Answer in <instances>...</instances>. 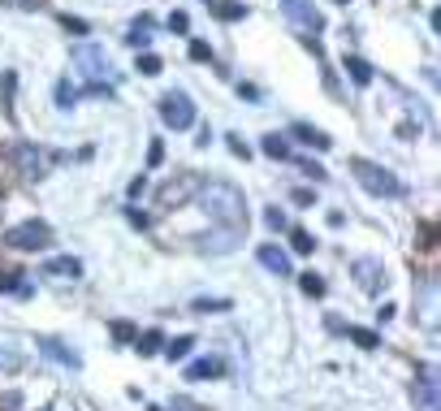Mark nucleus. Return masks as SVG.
<instances>
[{
  "mask_svg": "<svg viewBox=\"0 0 441 411\" xmlns=\"http://www.w3.org/2000/svg\"><path fill=\"white\" fill-rule=\"evenodd\" d=\"M143 191H147V177L139 173V177H135V182H130V195H143Z\"/></svg>",
  "mask_w": 441,
  "mask_h": 411,
  "instance_id": "42",
  "label": "nucleus"
},
{
  "mask_svg": "<svg viewBox=\"0 0 441 411\" xmlns=\"http://www.w3.org/2000/svg\"><path fill=\"white\" fill-rule=\"evenodd\" d=\"M74 100H78V87H69V83L61 79V83H57V105H61V109H69Z\"/></svg>",
  "mask_w": 441,
  "mask_h": 411,
  "instance_id": "29",
  "label": "nucleus"
},
{
  "mask_svg": "<svg viewBox=\"0 0 441 411\" xmlns=\"http://www.w3.org/2000/svg\"><path fill=\"white\" fill-rule=\"evenodd\" d=\"M22 368V359L13 355V351H5V346H0V372H18Z\"/></svg>",
  "mask_w": 441,
  "mask_h": 411,
  "instance_id": "31",
  "label": "nucleus"
},
{
  "mask_svg": "<svg viewBox=\"0 0 441 411\" xmlns=\"http://www.w3.org/2000/svg\"><path fill=\"white\" fill-rule=\"evenodd\" d=\"M13 83H18L13 69L0 74V109H5V117H13Z\"/></svg>",
  "mask_w": 441,
  "mask_h": 411,
  "instance_id": "20",
  "label": "nucleus"
},
{
  "mask_svg": "<svg viewBox=\"0 0 441 411\" xmlns=\"http://www.w3.org/2000/svg\"><path fill=\"white\" fill-rule=\"evenodd\" d=\"M5 151H9V161H13L26 177H43V173H48V161H57V156H48V151L31 147V143H9Z\"/></svg>",
  "mask_w": 441,
  "mask_h": 411,
  "instance_id": "7",
  "label": "nucleus"
},
{
  "mask_svg": "<svg viewBox=\"0 0 441 411\" xmlns=\"http://www.w3.org/2000/svg\"><path fill=\"white\" fill-rule=\"evenodd\" d=\"M229 307H233L229 299H195V303H191V312L208 316V312H229Z\"/></svg>",
  "mask_w": 441,
  "mask_h": 411,
  "instance_id": "23",
  "label": "nucleus"
},
{
  "mask_svg": "<svg viewBox=\"0 0 441 411\" xmlns=\"http://www.w3.org/2000/svg\"><path fill=\"white\" fill-rule=\"evenodd\" d=\"M195 195H199V208L208 213V221H212L217 229H238V234H247V199H243L238 187L208 182Z\"/></svg>",
  "mask_w": 441,
  "mask_h": 411,
  "instance_id": "1",
  "label": "nucleus"
},
{
  "mask_svg": "<svg viewBox=\"0 0 441 411\" xmlns=\"http://www.w3.org/2000/svg\"><path fill=\"white\" fill-rule=\"evenodd\" d=\"M264 156H273V161H290V143H285L281 135H264Z\"/></svg>",
  "mask_w": 441,
  "mask_h": 411,
  "instance_id": "21",
  "label": "nucleus"
},
{
  "mask_svg": "<svg viewBox=\"0 0 441 411\" xmlns=\"http://www.w3.org/2000/svg\"><path fill=\"white\" fill-rule=\"evenodd\" d=\"M346 333H351V342L363 346V351H376L381 346V333H372V329H346Z\"/></svg>",
  "mask_w": 441,
  "mask_h": 411,
  "instance_id": "24",
  "label": "nucleus"
},
{
  "mask_svg": "<svg viewBox=\"0 0 441 411\" xmlns=\"http://www.w3.org/2000/svg\"><path fill=\"white\" fill-rule=\"evenodd\" d=\"M191 346H195V338H173V342L165 346V355H169V359H186Z\"/></svg>",
  "mask_w": 441,
  "mask_h": 411,
  "instance_id": "27",
  "label": "nucleus"
},
{
  "mask_svg": "<svg viewBox=\"0 0 441 411\" xmlns=\"http://www.w3.org/2000/svg\"><path fill=\"white\" fill-rule=\"evenodd\" d=\"M225 372V359H195L186 368V381H208V377H221Z\"/></svg>",
  "mask_w": 441,
  "mask_h": 411,
  "instance_id": "17",
  "label": "nucleus"
},
{
  "mask_svg": "<svg viewBox=\"0 0 441 411\" xmlns=\"http://www.w3.org/2000/svg\"><path fill=\"white\" fill-rule=\"evenodd\" d=\"M113 338L117 342H135V325H130V321H113Z\"/></svg>",
  "mask_w": 441,
  "mask_h": 411,
  "instance_id": "30",
  "label": "nucleus"
},
{
  "mask_svg": "<svg viewBox=\"0 0 441 411\" xmlns=\"http://www.w3.org/2000/svg\"><path fill=\"white\" fill-rule=\"evenodd\" d=\"M290 135H294L299 143H307V147H316V151H329V147H333V139H329L325 130H316V126H307V121H294Z\"/></svg>",
  "mask_w": 441,
  "mask_h": 411,
  "instance_id": "12",
  "label": "nucleus"
},
{
  "mask_svg": "<svg viewBox=\"0 0 441 411\" xmlns=\"http://www.w3.org/2000/svg\"><path fill=\"white\" fill-rule=\"evenodd\" d=\"M61 22H65V31H74V35H87V22H83V18H69V13H65Z\"/></svg>",
  "mask_w": 441,
  "mask_h": 411,
  "instance_id": "36",
  "label": "nucleus"
},
{
  "mask_svg": "<svg viewBox=\"0 0 441 411\" xmlns=\"http://www.w3.org/2000/svg\"><path fill=\"white\" fill-rule=\"evenodd\" d=\"M411 398H415L420 411H441L437 407V372L433 368H420V381L411 385Z\"/></svg>",
  "mask_w": 441,
  "mask_h": 411,
  "instance_id": "10",
  "label": "nucleus"
},
{
  "mask_svg": "<svg viewBox=\"0 0 441 411\" xmlns=\"http://www.w3.org/2000/svg\"><path fill=\"white\" fill-rule=\"evenodd\" d=\"M351 273H355V281H359V290H368V295H381V290L389 286V277H385L381 260H355Z\"/></svg>",
  "mask_w": 441,
  "mask_h": 411,
  "instance_id": "9",
  "label": "nucleus"
},
{
  "mask_svg": "<svg viewBox=\"0 0 441 411\" xmlns=\"http://www.w3.org/2000/svg\"><path fill=\"white\" fill-rule=\"evenodd\" d=\"M161 117H165V126H173V130H191V126H195V105H191V95H186V91H169V95H161Z\"/></svg>",
  "mask_w": 441,
  "mask_h": 411,
  "instance_id": "6",
  "label": "nucleus"
},
{
  "mask_svg": "<svg viewBox=\"0 0 441 411\" xmlns=\"http://www.w3.org/2000/svg\"><path fill=\"white\" fill-rule=\"evenodd\" d=\"M39 351L48 359H57V364H65V368H83V355H78L74 346H65L61 338H39Z\"/></svg>",
  "mask_w": 441,
  "mask_h": 411,
  "instance_id": "11",
  "label": "nucleus"
},
{
  "mask_svg": "<svg viewBox=\"0 0 441 411\" xmlns=\"http://www.w3.org/2000/svg\"><path fill=\"white\" fill-rule=\"evenodd\" d=\"M203 182H199V173H177V177H169L165 187H156V203H161V208H182V203H186L195 191H199Z\"/></svg>",
  "mask_w": 441,
  "mask_h": 411,
  "instance_id": "5",
  "label": "nucleus"
},
{
  "mask_svg": "<svg viewBox=\"0 0 441 411\" xmlns=\"http://www.w3.org/2000/svg\"><path fill=\"white\" fill-rule=\"evenodd\" d=\"M238 238H243L238 229H212V234H203V238H199V247H203V251L225 255V251H233V243H238Z\"/></svg>",
  "mask_w": 441,
  "mask_h": 411,
  "instance_id": "13",
  "label": "nucleus"
},
{
  "mask_svg": "<svg viewBox=\"0 0 441 411\" xmlns=\"http://www.w3.org/2000/svg\"><path fill=\"white\" fill-rule=\"evenodd\" d=\"M259 264H264L269 273H277V277H294L290 273V255H285L281 247H259Z\"/></svg>",
  "mask_w": 441,
  "mask_h": 411,
  "instance_id": "14",
  "label": "nucleus"
},
{
  "mask_svg": "<svg viewBox=\"0 0 441 411\" xmlns=\"http://www.w3.org/2000/svg\"><path fill=\"white\" fill-rule=\"evenodd\" d=\"M281 9L290 13V22L303 31V39H307V43L316 39V31L325 27V18L316 13V5H311V0H281Z\"/></svg>",
  "mask_w": 441,
  "mask_h": 411,
  "instance_id": "8",
  "label": "nucleus"
},
{
  "mask_svg": "<svg viewBox=\"0 0 441 411\" xmlns=\"http://www.w3.org/2000/svg\"><path fill=\"white\" fill-rule=\"evenodd\" d=\"M346 74H351V83H359V87L372 83V65L363 61V57H346Z\"/></svg>",
  "mask_w": 441,
  "mask_h": 411,
  "instance_id": "19",
  "label": "nucleus"
},
{
  "mask_svg": "<svg viewBox=\"0 0 441 411\" xmlns=\"http://www.w3.org/2000/svg\"><path fill=\"white\" fill-rule=\"evenodd\" d=\"M161 69H165V65H161V57H156V53H143V57H139V74H147V79H156Z\"/></svg>",
  "mask_w": 441,
  "mask_h": 411,
  "instance_id": "28",
  "label": "nucleus"
},
{
  "mask_svg": "<svg viewBox=\"0 0 441 411\" xmlns=\"http://www.w3.org/2000/svg\"><path fill=\"white\" fill-rule=\"evenodd\" d=\"M125 217H130V225H139V229H147V217H143L139 208H125Z\"/></svg>",
  "mask_w": 441,
  "mask_h": 411,
  "instance_id": "41",
  "label": "nucleus"
},
{
  "mask_svg": "<svg viewBox=\"0 0 441 411\" xmlns=\"http://www.w3.org/2000/svg\"><path fill=\"white\" fill-rule=\"evenodd\" d=\"M186 27H191V18H186V13H169V31L186 35Z\"/></svg>",
  "mask_w": 441,
  "mask_h": 411,
  "instance_id": "34",
  "label": "nucleus"
},
{
  "mask_svg": "<svg viewBox=\"0 0 441 411\" xmlns=\"http://www.w3.org/2000/svg\"><path fill=\"white\" fill-rule=\"evenodd\" d=\"M5 243L13 251H48L52 247V225L48 221H22L5 234Z\"/></svg>",
  "mask_w": 441,
  "mask_h": 411,
  "instance_id": "4",
  "label": "nucleus"
},
{
  "mask_svg": "<svg viewBox=\"0 0 441 411\" xmlns=\"http://www.w3.org/2000/svg\"><path fill=\"white\" fill-rule=\"evenodd\" d=\"M264 221H269V229H285V213H281V208H269Z\"/></svg>",
  "mask_w": 441,
  "mask_h": 411,
  "instance_id": "35",
  "label": "nucleus"
},
{
  "mask_svg": "<svg viewBox=\"0 0 441 411\" xmlns=\"http://www.w3.org/2000/svg\"><path fill=\"white\" fill-rule=\"evenodd\" d=\"M0 290L5 295H31V286H22L18 277H0Z\"/></svg>",
  "mask_w": 441,
  "mask_h": 411,
  "instance_id": "32",
  "label": "nucleus"
},
{
  "mask_svg": "<svg viewBox=\"0 0 441 411\" xmlns=\"http://www.w3.org/2000/svg\"><path fill=\"white\" fill-rule=\"evenodd\" d=\"M229 151H233V156H243V161L251 156V147H247V143H243L238 135H229Z\"/></svg>",
  "mask_w": 441,
  "mask_h": 411,
  "instance_id": "37",
  "label": "nucleus"
},
{
  "mask_svg": "<svg viewBox=\"0 0 441 411\" xmlns=\"http://www.w3.org/2000/svg\"><path fill=\"white\" fill-rule=\"evenodd\" d=\"M13 5H18V9H43L48 0H13Z\"/></svg>",
  "mask_w": 441,
  "mask_h": 411,
  "instance_id": "43",
  "label": "nucleus"
},
{
  "mask_svg": "<svg viewBox=\"0 0 441 411\" xmlns=\"http://www.w3.org/2000/svg\"><path fill=\"white\" fill-rule=\"evenodd\" d=\"M69 57H74V65H78V69H83V74H87V79H91V83H100V87L117 79V69H113L109 53H104V48H100V43H74V53H69Z\"/></svg>",
  "mask_w": 441,
  "mask_h": 411,
  "instance_id": "2",
  "label": "nucleus"
},
{
  "mask_svg": "<svg viewBox=\"0 0 441 411\" xmlns=\"http://www.w3.org/2000/svg\"><path fill=\"white\" fill-rule=\"evenodd\" d=\"M299 165H303V173L311 177V182H325V177H329V173H325V165H316V161H299Z\"/></svg>",
  "mask_w": 441,
  "mask_h": 411,
  "instance_id": "33",
  "label": "nucleus"
},
{
  "mask_svg": "<svg viewBox=\"0 0 441 411\" xmlns=\"http://www.w3.org/2000/svg\"><path fill=\"white\" fill-rule=\"evenodd\" d=\"M299 290H303L307 299H320V295H325V281H320L316 273H303V277H299Z\"/></svg>",
  "mask_w": 441,
  "mask_h": 411,
  "instance_id": "25",
  "label": "nucleus"
},
{
  "mask_svg": "<svg viewBox=\"0 0 441 411\" xmlns=\"http://www.w3.org/2000/svg\"><path fill=\"white\" fill-rule=\"evenodd\" d=\"M290 247H294L299 255H307L311 247H316V238H311V234H307V229H290Z\"/></svg>",
  "mask_w": 441,
  "mask_h": 411,
  "instance_id": "26",
  "label": "nucleus"
},
{
  "mask_svg": "<svg viewBox=\"0 0 441 411\" xmlns=\"http://www.w3.org/2000/svg\"><path fill=\"white\" fill-rule=\"evenodd\" d=\"M351 173L359 177V187L363 191H372V195H402V182L394 173H389L385 165H372V161H351Z\"/></svg>",
  "mask_w": 441,
  "mask_h": 411,
  "instance_id": "3",
  "label": "nucleus"
},
{
  "mask_svg": "<svg viewBox=\"0 0 441 411\" xmlns=\"http://www.w3.org/2000/svg\"><path fill=\"white\" fill-rule=\"evenodd\" d=\"M165 161V147H161V139H156L151 147H147V165H161Z\"/></svg>",
  "mask_w": 441,
  "mask_h": 411,
  "instance_id": "39",
  "label": "nucleus"
},
{
  "mask_svg": "<svg viewBox=\"0 0 441 411\" xmlns=\"http://www.w3.org/2000/svg\"><path fill=\"white\" fill-rule=\"evenodd\" d=\"M151 27H156V22H151V18L143 13V18L135 22V27H130V35H125V43H130V48H147V43H151Z\"/></svg>",
  "mask_w": 441,
  "mask_h": 411,
  "instance_id": "18",
  "label": "nucleus"
},
{
  "mask_svg": "<svg viewBox=\"0 0 441 411\" xmlns=\"http://www.w3.org/2000/svg\"><path fill=\"white\" fill-rule=\"evenodd\" d=\"M43 273H48V277H69V281H74V277H83V264H78L74 255H57V260L43 264Z\"/></svg>",
  "mask_w": 441,
  "mask_h": 411,
  "instance_id": "16",
  "label": "nucleus"
},
{
  "mask_svg": "<svg viewBox=\"0 0 441 411\" xmlns=\"http://www.w3.org/2000/svg\"><path fill=\"white\" fill-rule=\"evenodd\" d=\"M151 411H161V407H151Z\"/></svg>",
  "mask_w": 441,
  "mask_h": 411,
  "instance_id": "44",
  "label": "nucleus"
},
{
  "mask_svg": "<svg viewBox=\"0 0 441 411\" xmlns=\"http://www.w3.org/2000/svg\"><path fill=\"white\" fill-rule=\"evenodd\" d=\"M135 346H139V355H156L165 346V338H161V329H147V333H135Z\"/></svg>",
  "mask_w": 441,
  "mask_h": 411,
  "instance_id": "22",
  "label": "nucleus"
},
{
  "mask_svg": "<svg viewBox=\"0 0 441 411\" xmlns=\"http://www.w3.org/2000/svg\"><path fill=\"white\" fill-rule=\"evenodd\" d=\"M191 57H195V61H212V48L195 39V43H191Z\"/></svg>",
  "mask_w": 441,
  "mask_h": 411,
  "instance_id": "38",
  "label": "nucleus"
},
{
  "mask_svg": "<svg viewBox=\"0 0 441 411\" xmlns=\"http://www.w3.org/2000/svg\"><path fill=\"white\" fill-rule=\"evenodd\" d=\"M290 199H294V203H303V208H311V203H316V195H311L307 187H299V191H294Z\"/></svg>",
  "mask_w": 441,
  "mask_h": 411,
  "instance_id": "40",
  "label": "nucleus"
},
{
  "mask_svg": "<svg viewBox=\"0 0 441 411\" xmlns=\"http://www.w3.org/2000/svg\"><path fill=\"white\" fill-rule=\"evenodd\" d=\"M208 9H212V18H221V22H243L251 13L243 0H208Z\"/></svg>",
  "mask_w": 441,
  "mask_h": 411,
  "instance_id": "15",
  "label": "nucleus"
}]
</instances>
